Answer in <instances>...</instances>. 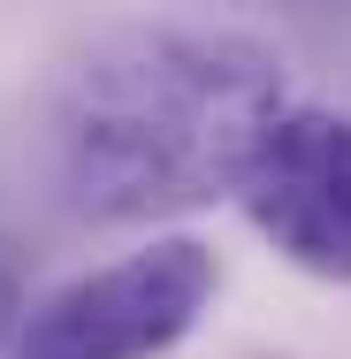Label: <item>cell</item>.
<instances>
[{
  "mask_svg": "<svg viewBox=\"0 0 351 359\" xmlns=\"http://www.w3.org/2000/svg\"><path fill=\"white\" fill-rule=\"evenodd\" d=\"M282 107V54L245 31H107L54 100V184L84 222L191 215L237 191Z\"/></svg>",
  "mask_w": 351,
  "mask_h": 359,
  "instance_id": "1",
  "label": "cell"
},
{
  "mask_svg": "<svg viewBox=\"0 0 351 359\" xmlns=\"http://www.w3.org/2000/svg\"><path fill=\"white\" fill-rule=\"evenodd\" d=\"M221 290V260L199 237H153L138 252L46 290L15 313L8 359H160L176 352Z\"/></svg>",
  "mask_w": 351,
  "mask_h": 359,
  "instance_id": "2",
  "label": "cell"
},
{
  "mask_svg": "<svg viewBox=\"0 0 351 359\" xmlns=\"http://www.w3.org/2000/svg\"><path fill=\"white\" fill-rule=\"evenodd\" d=\"M229 199H245V222L290 268L351 283V115L282 107Z\"/></svg>",
  "mask_w": 351,
  "mask_h": 359,
  "instance_id": "3",
  "label": "cell"
},
{
  "mask_svg": "<svg viewBox=\"0 0 351 359\" xmlns=\"http://www.w3.org/2000/svg\"><path fill=\"white\" fill-rule=\"evenodd\" d=\"M15 313H23V290H15V268L0 260V359H8V337H15Z\"/></svg>",
  "mask_w": 351,
  "mask_h": 359,
  "instance_id": "4",
  "label": "cell"
}]
</instances>
